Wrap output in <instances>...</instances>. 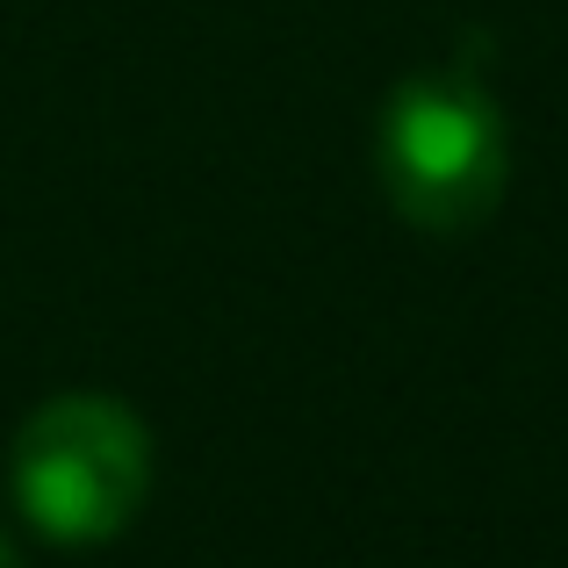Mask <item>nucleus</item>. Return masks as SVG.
Returning a JSON list of instances; mask_svg holds the SVG:
<instances>
[{
    "label": "nucleus",
    "mask_w": 568,
    "mask_h": 568,
    "mask_svg": "<svg viewBox=\"0 0 568 568\" xmlns=\"http://www.w3.org/2000/svg\"><path fill=\"white\" fill-rule=\"evenodd\" d=\"M22 518L58 547H101L152 497V432L130 403L72 388L22 417L8 454Z\"/></svg>",
    "instance_id": "nucleus-1"
},
{
    "label": "nucleus",
    "mask_w": 568,
    "mask_h": 568,
    "mask_svg": "<svg viewBox=\"0 0 568 568\" xmlns=\"http://www.w3.org/2000/svg\"><path fill=\"white\" fill-rule=\"evenodd\" d=\"M375 173L403 223L475 231L511 187V130L468 72H417L382 101Z\"/></svg>",
    "instance_id": "nucleus-2"
},
{
    "label": "nucleus",
    "mask_w": 568,
    "mask_h": 568,
    "mask_svg": "<svg viewBox=\"0 0 568 568\" xmlns=\"http://www.w3.org/2000/svg\"><path fill=\"white\" fill-rule=\"evenodd\" d=\"M0 568H22V555H14V540L0 532Z\"/></svg>",
    "instance_id": "nucleus-3"
}]
</instances>
